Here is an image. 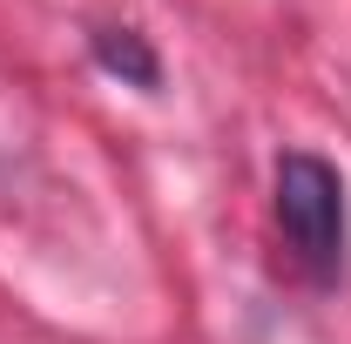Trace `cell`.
I'll list each match as a JSON object with an SVG mask.
<instances>
[{
	"label": "cell",
	"mask_w": 351,
	"mask_h": 344,
	"mask_svg": "<svg viewBox=\"0 0 351 344\" xmlns=\"http://www.w3.org/2000/svg\"><path fill=\"white\" fill-rule=\"evenodd\" d=\"M277 230L298 250L311 277H338L345 270V182L324 156L291 149L277 162Z\"/></svg>",
	"instance_id": "cell-1"
},
{
	"label": "cell",
	"mask_w": 351,
	"mask_h": 344,
	"mask_svg": "<svg viewBox=\"0 0 351 344\" xmlns=\"http://www.w3.org/2000/svg\"><path fill=\"white\" fill-rule=\"evenodd\" d=\"M88 54L101 61V75H115V82H129V88H162V61H156L149 34H135V27H95L88 34Z\"/></svg>",
	"instance_id": "cell-2"
}]
</instances>
